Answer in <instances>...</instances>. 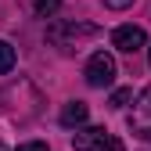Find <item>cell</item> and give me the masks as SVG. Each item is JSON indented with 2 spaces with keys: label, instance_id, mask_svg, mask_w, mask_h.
<instances>
[{
  "label": "cell",
  "instance_id": "1",
  "mask_svg": "<svg viewBox=\"0 0 151 151\" xmlns=\"http://www.w3.org/2000/svg\"><path fill=\"white\" fill-rule=\"evenodd\" d=\"M86 83L90 86H97V90H104V86H111L115 83V58L111 54H104V50H97V54H90V61H86Z\"/></svg>",
  "mask_w": 151,
  "mask_h": 151
},
{
  "label": "cell",
  "instance_id": "2",
  "mask_svg": "<svg viewBox=\"0 0 151 151\" xmlns=\"http://www.w3.org/2000/svg\"><path fill=\"white\" fill-rule=\"evenodd\" d=\"M72 147L76 151H108L111 147V133L104 126H83L72 133Z\"/></svg>",
  "mask_w": 151,
  "mask_h": 151
},
{
  "label": "cell",
  "instance_id": "3",
  "mask_svg": "<svg viewBox=\"0 0 151 151\" xmlns=\"http://www.w3.org/2000/svg\"><path fill=\"white\" fill-rule=\"evenodd\" d=\"M129 129H133V137L151 140V86L140 90L137 108H133V115H129Z\"/></svg>",
  "mask_w": 151,
  "mask_h": 151
},
{
  "label": "cell",
  "instance_id": "4",
  "mask_svg": "<svg viewBox=\"0 0 151 151\" xmlns=\"http://www.w3.org/2000/svg\"><path fill=\"white\" fill-rule=\"evenodd\" d=\"M144 43H147V36H144L140 25H119L115 32H111V47L122 50V54H133V50H140Z\"/></svg>",
  "mask_w": 151,
  "mask_h": 151
},
{
  "label": "cell",
  "instance_id": "5",
  "mask_svg": "<svg viewBox=\"0 0 151 151\" xmlns=\"http://www.w3.org/2000/svg\"><path fill=\"white\" fill-rule=\"evenodd\" d=\"M86 115H90V108H86L83 101H68V104L61 108V126H68V129H79V126L86 122Z\"/></svg>",
  "mask_w": 151,
  "mask_h": 151
},
{
  "label": "cell",
  "instance_id": "6",
  "mask_svg": "<svg viewBox=\"0 0 151 151\" xmlns=\"http://www.w3.org/2000/svg\"><path fill=\"white\" fill-rule=\"evenodd\" d=\"M47 36L54 43H58L61 36H97V25H90V22H68V25H54Z\"/></svg>",
  "mask_w": 151,
  "mask_h": 151
},
{
  "label": "cell",
  "instance_id": "7",
  "mask_svg": "<svg viewBox=\"0 0 151 151\" xmlns=\"http://www.w3.org/2000/svg\"><path fill=\"white\" fill-rule=\"evenodd\" d=\"M14 61H18V54H14V47H11L7 40H0V76H7V72L14 68Z\"/></svg>",
  "mask_w": 151,
  "mask_h": 151
},
{
  "label": "cell",
  "instance_id": "8",
  "mask_svg": "<svg viewBox=\"0 0 151 151\" xmlns=\"http://www.w3.org/2000/svg\"><path fill=\"white\" fill-rule=\"evenodd\" d=\"M58 7H61V0H36V4H32L36 18H54V14H58Z\"/></svg>",
  "mask_w": 151,
  "mask_h": 151
},
{
  "label": "cell",
  "instance_id": "9",
  "mask_svg": "<svg viewBox=\"0 0 151 151\" xmlns=\"http://www.w3.org/2000/svg\"><path fill=\"white\" fill-rule=\"evenodd\" d=\"M129 101H133V90H115L111 93V108H126Z\"/></svg>",
  "mask_w": 151,
  "mask_h": 151
},
{
  "label": "cell",
  "instance_id": "10",
  "mask_svg": "<svg viewBox=\"0 0 151 151\" xmlns=\"http://www.w3.org/2000/svg\"><path fill=\"white\" fill-rule=\"evenodd\" d=\"M18 151H47L43 140H29V144H18Z\"/></svg>",
  "mask_w": 151,
  "mask_h": 151
},
{
  "label": "cell",
  "instance_id": "11",
  "mask_svg": "<svg viewBox=\"0 0 151 151\" xmlns=\"http://www.w3.org/2000/svg\"><path fill=\"white\" fill-rule=\"evenodd\" d=\"M133 0H104V7H115V11H122V7H129Z\"/></svg>",
  "mask_w": 151,
  "mask_h": 151
},
{
  "label": "cell",
  "instance_id": "12",
  "mask_svg": "<svg viewBox=\"0 0 151 151\" xmlns=\"http://www.w3.org/2000/svg\"><path fill=\"white\" fill-rule=\"evenodd\" d=\"M108 151H122V140H115V137H111V147Z\"/></svg>",
  "mask_w": 151,
  "mask_h": 151
},
{
  "label": "cell",
  "instance_id": "13",
  "mask_svg": "<svg viewBox=\"0 0 151 151\" xmlns=\"http://www.w3.org/2000/svg\"><path fill=\"white\" fill-rule=\"evenodd\" d=\"M147 61H151V47H147Z\"/></svg>",
  "mask_w": 151,
  "mask_h": 151
},
{
  "label": "cell",
  "instance_id": "14",
  "mask_svg": "<svg viewBox=\"0 0 151 151\" xmlns=\"http://www.w3.org/2000/svg\"><path fill=\"white\" fill-rule=\"evenodd\" d=\"M0 151H4V144H0Z\"/></svg>",
  "mask_w": 151,
  "mask_h": 151
}]
</instances>
